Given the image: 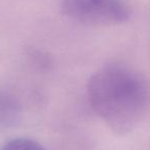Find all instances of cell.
Listing matches in <instances>:
<instances>
[{"mask_svg": "<svg viewBox=\"0 0 150 150\" xmlns=\"http://www.w3.org/2000/svg\"><path fill=\"white\" fill-rule=\"evenodd\" d=\"M1 150H46L42 145L28 138H17L8 141Z\"/></svg>", "mask_w": 150, "mask_h": 150, "instance_id": "3", "label": "cell"}, {"mask_svg": "<svg viewBox=\"0 0 150 150\" xmlns=\"http://www.w3.org/2000/svg\"><path fill=\"white\" fill-rule=\"evenodd\" d=\"M62 11L69 19L88 26L120 25L131 16L125 0H62Z\"/></svg>", "mask_w": 150, "mask_h": 150, "instance_id": "2", "label": "cell"}, {"mask_svg": "<svg viewBox=\"0 0 150 150\" xmlns=\"http://www.w3.org/2000/svg\"><path fill=\"white\" fill-rule=\"evenodd\" d=\"M88 102L93 111L114 133H129L150 109V83L123 63H110L91 76Z\"/></svg>", "mask_w": 150, "mask_h": 150, "instance_id": "1", "label": "cell"}]
</instances>
